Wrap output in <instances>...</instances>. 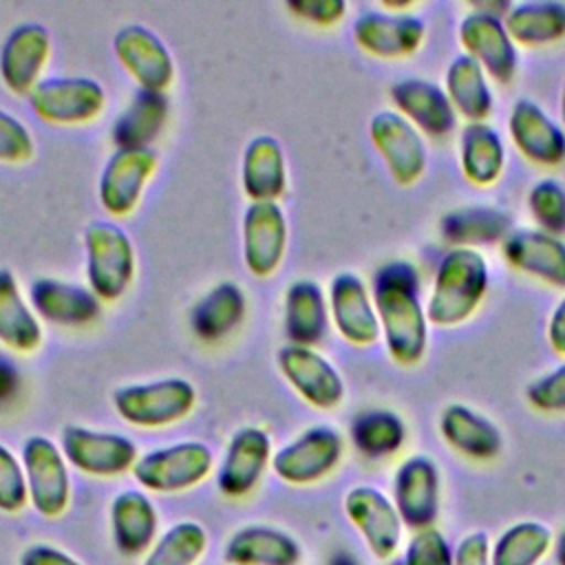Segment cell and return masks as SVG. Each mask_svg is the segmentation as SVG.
Wrapping results in <instances>:
<instances>
[{
    "instance_id": "6da1fadb",
    "label": "cell",
    "mask_w": 565,
    "mask_h": 565,
    "mask_svg": "<svg viewBox=\"0 0 565 565\" xmlns=\"http://www.w3.org/2000/svg\"><path fill=\"white\" fill-rule=\"evenodd\" d=\"M373 305L388 355L402 364H417L428 347V318L419 298V278L411 263H388L373 278Z\"/></svg>"
},
{
    "instance_id": "ffe728a7",
    "label": "cell",
    "mask_w": 565,
    "mask_h": 565,
    "mask_svg": "<svg viewBox=\"0 0 565 565\" xmlns=\"http://www.w3.org/2000/svg\"><path fill=\"white\" fill-rule=\"evenodd\" d=\"M391 99L395 110L404 115L422 135L446 137L457 126V113L446 95V90L419 77L399 79L391 86Z\"/></svg>"
},
{
    "instance_id": "816d5d0a",
    "label": "cell",
    "mask_w": 565,
    "mask_h": 565,
    "mask_svg": "<svg viewBox=\"0 0 565 565\" xmlns=\"http://www.w3.org/2000/svg\"><path fill=\"white\" fill-rule=\"evenodd\" d=\"M554 550H556V554H558L561 565H565V534H563L558 541H554Z\"/></svg>"
},
{
    "instance_id": "5b68a950",
    "label": "cell",
    "mask_w": 565,
    "mask_h": 565,
    "mask_svg": "<svg viewBox=\"0 0 565 565\" xmlns=\"http://www.w3.org/2000/svg\"><path fill=\"white\" fill-rule=\"evenodd\" d=\"M212 450L201 441H181L152 450L132 466L135 479L152 492H181L201 483L212 470Z\"/></svg>"
},
{
    "instance_id": "c3c4849f",
    "label": "cell",
    "mask_w": 565,
    "mask_h": 565,
    "mask_svg": "<svg viewBox=\"0 0 565 565\" xmlns=\"http://www.w3.org/2000/svg\"><path fill=\"white\" fill-rule=\"evenodd\" d=\"M20 565H82V563L53 545L35 543L20 554Z\"/></svg>"
},
{
    "instance_id": "7dc6e473",
    "label": "cell",
    "mask_w": 565,
    "mask_h": 565,
    "mask_svg": "<svg viewBox=\"0 0 565 565\" xmlns=\"http://www.w3.org/2000/svg\"><path fill=\"white\" fill-rule=\"evenodd\" d=\"M492 543L488 532L472 530L455 545V565H492Z\"/></svg>"
},
{
    "instance_id": "f35d334b",
    "label": "cell",
    "mask_w": 565,
    "mask_h": 565,
    "mask_svg": "<svg viewBox=\"0 0 565 565\" xmlns=\"http://www.w3.org/2000/svg\"><path fill=\"white\" fill-rule=\"evenodd\" d=\"M351 437L362 455L371 459H382L395 455L404 446L406 426L397 413L373 408L362 413L353 422Z\"/></svg>"
},
{
    "instance_id": "b9f144b4",
    "label": "cell",
    "mask_w": 565,
    "mask_h": 565,
    "mask_svg": "<svg viewBox=\"0 0 565 565\" xmlns=\"http://www.w3.org/2000/svg\"><path fill=\"white\" fill-rule=\"evenodd\" d=\"M404 565H455V547L437 527L415 530L406 543Z\"/></svg>"
},
{
    "instance_id": "4fadbf2b",
    "label": "cell",
    "mask_w": 565,
    "mask_h": 565,
    "mask_svg": "<svg viewBox=\"0 0 565 565\" xmlns=\"http://www.w3.org/2000/svg\"><path fill=\"white\" fill-rule=\"evenodd\" d=\"M62 452L71 466L93 477H115L137 463V448L128 437L84 426L62 430Z\"/></svg>"
},
{
    "instance_id": "f546056e",
    "label": "cell",
    "mask_w": 565,
    "mask_h": 565,
    "mask_svg": "<svg viewBox=\"0 0 565 565\" xmlns=\"http://www.w3.org/2000/svg\"><path fill=\"white\" fill-rule=\"evenodd\" d=\"M444 90L457 115L468 124L486 121L492 115L494 97L486 71L466 53L452 57L446 68Z\"/></svg>"
},
{
    "instance_id": "3957f363",
    "label": "cell",
    "mask_w": 565,
    "mask_h": 565,
    "mask_svg": "<svg viewBox=\"0 0 565 565\" xmlns=\"http://www.w3.org/2000/svg\"><path fill=\"white\" fill-rule=\"evenodd\" d=\"M196 391L183 377H168L148 384H128L113 393L115 411L132 426H170L194 408Z\"/></svg>"
},
{
    "instance_id": "ac0fdd59",
    "label": "cell",
    "mask_w": 565,
    "mask_h": 565,
    "mask_svg": "<svg viewBox=\"0 0 565 565\" xmlns=\"http://www.w3.org/2000/svg\"><path fill=\"white\" fill-rule=\"evenodd\" d=\"M355 44L375 57H408L426 40V24L415 13L366 11L353 22Z\"/></svg>"
},
{
    "instance_id": "1f68e13d",
    "label": "cell",
    "mask_w": 565,
    "mask_h": 565,
    "mask_svg": "<svg viewBox=\"0 0 565 565\" xmlns=\"http://www.w3.org/2000/svg\"><path fill=\"white\" fill-rule=\"evenodd\" d=\"M503 24L514 44L547 46L565 38V2L536 0L510 4Z\"/></svg>"
},
{
    "instance_id": "603a6c76",
    "label": "cell",
    "mask_w": 565,
    "mask_h": 565,
    "mask_svg": "<svg viewBox=\"0 0 565 565\" xmlns=\"http://www.w3.org/2000/svg\"><path fill=\"white\" fill-rule=\"evenodd\" d=\"M510 267L552 287H565V241L543 230H516L503 238Z\"/></svg>"
},
{
    "instance_id": "f5cc1de1",
    "label": "cell",
    "mask_w": 565,
    "mask_h": 565,
    "mask_svg": "<svg viewBox=\"0 0 565 565\" xmlns=\"http://www.w3.org/2000/svg\"><path fill=\"white\" fill-rule=\"evenodd\" d=\"M561 126L565 130V82H563V90H561Z\"/></svg>"
},
{
    "instance_id": "d4e9b609",
    "label": "cell",
    "mask_w": 565,
    "mask_h": 565,
    "mask_svg": "<svg viewBox=\"0 0 565 565\" xmlns=\"http://www.w3.org/2000/svg\"><path fill=\"white\" fill-rule=\"evenodd\" d=\"M439 433L455 452L475 461H490L503 448L499 426L466 404H448L441 411Z\"/></svg>"
},
{
    "instance_id": "f6af8a7d",
    "label": "cell",
    "mask_w": 565,
    "mask_h": 565,
    "mask_svg": "<svg viewBox=\"0 0 565 565\" xmlns=\"http://www.w3.org/2000/svg\"><path fill=\"white\" fill-rule=\"evenodd\" d=\"M33 139L13 115L0 110V161L20 163L31 159Z\"/></svg>"
},
{
    "instance_id": "d6a6232c",
    "label": "cell",
    "mask_w": 565,
    "mask_h": 565,
    "mask_svg": "<svg viewBox=\"0 0 565 565\" xmlns=\"http://www.w3.org/2000/svg\"><path fill=\"white\" fill-rule=\"evenodd\" d=\"M285 331L289 344L313 347L327 331V302L318 282L296 280L285 294Z\"/></svg>"
},
{
    "instance_id": "484cf974",
    "label": "cell",
    "mask_w": 565,
    "mask_h": 565,
    "mask_svg": "<svg viewBox=\"0 0 565 565\" xmlns=\"http://www.w3.org/2000/svg\"><path fill=\"white\" fill-rule=\"evenodd\" d=\"M241 183L252 203H276V199L282 196L287 188V166L278 139L260 135L247 143L243 152Z\"/></svg>"
},
{
    "instance_id": "ee69618b",
    "label": "cell",
    "mask_w": 565,
    "mask_h": 565,
    "mask_svg": "<svg viewBox=\"0 0 565 565\" xmlns=\"http://www.w3.org/2000/svg\"><path fill=\"white\" fill-rule=\"evenodd\" d=\"M525 399L541 413H565V362L550 373L536 377L525 388Z\"/></svg>"
},
{
    "instance_id": "44dd1931",
    "label": "cell",
    "mask_w": 565,
    "mask_h": 565,
    "mask_svg": "<svg viewBox=\"0 0 565 565\" xmlns=\"http://www.w3.org/2000/svg\"><path fill=\"white\" fill-rule=\"evenodd\" d=\"M51 53L49 31L42 24L26 22L15 26L0 51V77L15 95H29L46 66Z\"/></svg>"
},
{
    "instance_id": "8992f818",
    "label": "cell",
    "mask_w": 565,
    "mask_h": 565,
    "mask_svg": "<svg viewBox=\"0 0 565 565\" xmlns=\"http://www.w3.org/2000/svg\"><path fill=\"white\" fill-rule=\"evenodd\" d=\"M406 527H435L441 510V475L433 457L413 455L404 459L393 477L391 494Z\"/></svg>"
},
{
    "instance_id": "ba28073f",
    "label": "cell",
    "mask_w": 565,
    "mask_h": 565,
    "mask_svg": "<svg viewBox=\"0 0 565 565\" xmlns=\"http://www.w3.org/2000/svg\"><path fill=\"white\" fill-rule=\"evenodd\" d=\"M369 135L399 185H413L422 179L428 163L426 141L404 115L397 110L375 113L369 124Z\"/></svg>"
},
{
    "instance_id": "4316f807",
    "label": "cell",
    "mask_w": 565,
    "mask_h": 565,
    "mask_svg": "<svg viewBox=\"0 0 565 565\" xmlns=\"http://www.w3.org/2000/svg\"><path fill=\"white\" fill-rule=\"evenodd\" d=\"M227 565H298V541L269 525H247L234 532L225 545Z\"/></svg>"
},
{
    "instance_id": "cb8c5ba5",
    "label": "cell",
    "mask_w": 565,
    "mask_h": 565,
    "mask_svg": "<svg viewBox=\"0 0 565 565\" xmlns=\"http://www.w3.org/2000/svg\"><path fill=\"white\" fill-rule=\"evenodd\" d=\"M271 444L265 430L245 426L232 435L218 470V490L225 497H245L256 488L269 461Z\"/></svg>"
},
{
    "instance_id": "4dcf8cb0",
    "label": "cell",
    "mask_w": 565,
    "mask_h": 565,
    "mask_svg": "<svg viewBox=\"0 0 565 565\" xmlns=\"http://www.w3.org/2000/svg\"><path fill=\"white\" fill-rule=\"evenodd\" d=\"M459 166L472 185L497 183L505 168V143L499 130L486 121L466 124L459 137Z\"/></svg>"
},
{
    "instance_id": "d6986e66",
    "label": "cell",
    "mask_w": 565,
    "mask_h": 565,
    "mask_svg": "<svg viewBox=\"0 0 565 565\" xmlns=\"http://www.w3.org/2000/svg\"><path fill=\"white\" fill-rule=\"evenodd\" d=\"M287 247V218L278 203H249L243 216V260L256 278L271 276Z\"/></svg>"
},
{
    "instance_id": "e0dca14e",
    "label": "cell",
    "mask_w": 565,
    "mask_h": 565,
    "mask_svg": "<svg viewBox=\"0 0 565 565\" xmlns=\"http://www.w3.org/2000/svg\"><path fill=\"white\" fill-rule=\"evenodd\" d=\"M329 313L338 333L355 344H373L380 333V320L373 296L358 274L340 271L329 285Z\"/></svg>"
},
{
    "instance_id": "8d00e7d4",
    "label": "cell",
    "mask_w": 565,
    "mask_h": 565,
    "mask_svg": "<svg viewBox=\"0 0 565 565\" xmlns=\"http://www.w3.org/2000/svg\"><path fill=\"white\" fill-rule=\"evenodd\" d=\"M245 313V296L234 282H218L192 309V329L203 340L227 335Z\"/></svg>"
},
{
    "instance_id": "60d3db41",
    "label": "cell",
    "mask_w": 565,
    "mask_h": 565,
    "mask_svg": "<svg viewBox=\"0 0 565 565\" xmlns=\"http://www.w3.org/2000/svg\"><path fill=\"white\" fill-rule=\"evenodd\" d=\"M527 207L539 230L561 236L565 234V185L556 179H541L527 192Z\"/></svg>"
},
{
    "instance_id": "9a60e30c",
    "label": "cell",
    "mask_w": 565,
    "mask_h": 565,
    "mask_svg": "<svg viewBox=\"0 0 565 565\" xmlns=\"http://www.w3.org/2000/svg\"><path fill=\"white\" fill-rule=\"evenodd\" d=\"M157 170V152L150 148H119L104 166L99 203L113 216L130 214Z\"/></svg>"
},
{
    "instance_id": "74e56055",
    "label": "cell",
    "mask_w": 565,
    "mask_h": 565,
    "mask_svg": "<svg viewBox=\"0 0 565 565\" xmlns=\"http://www.w3.org/2000/svg\"><path fill=\"white\" fill-rule=\"evenodd\" d=\"M166 115L168 102L163 93L139 90L113 128L115 143L119 148H148L161 130Z\"/></svg>"
},
{
    "instance_id": "8fae6325",
    "label": "cell",
    "mask_w": 565,
    "mask_h": 565,
    "mask_svg": "<svg viewBox=\"0 0 565 565\" xmlns=\"http://www.w3.org/2000/svg\"><path fill=\"white\" fill-rule=\"evenodd\" d=\"M459 42L490 79L508 84L516 75L519 53L512 42L503 18L475 9L459 22Z\"/></svg>"
},
{
    "instance_id": "52a82bcc",
    "label": "cell",
    "mask_w": 565,
    "mask_h": 565,
    "mask_svg": "<svg viewBox=\"0 0 565 565\" xmlns=\"http://www.w3.org/2000/svg\"><path fill=\"white\" fill-rule=\"evenodd\" d=\"M344 512L375 558L391 561L397 554L406 525L388 494L355 486L344 497Z\"/></svg>"
},
{
    "instance_id": "681fc988",
    "label": "cell",
    "mask_w": 565,
    "mask_h": 565,
    "mask_svg": "<svg viewBox=\"0 0 565 565\" xmlns=\"http://www.w3.org/2000/svg\"><path fill=\"white\" fill-rule=\"evenodd\" d=\"M547 342L554 353L565 355V296L558 300L547 320Z\"/></svg>"
},
{
    "instance_id": "2e32d148",
    "label": "cell",
    "mask_w": 565,
    "mask_h": 565,
    "mask_svg": "<svg viewBox=\"0 0 565 565\" xmlns=\"http://www.w3.org/2000/svg\"><path fill=\"white\" fill-rule=\"evenodd\" d=\"M115 55L121 66L135 77L141 90L163 93L174 77V64L168 46L150 29L128 24L115 35Z\"/></svg>"
},
{
    "instance_id": "bcb514c9",
    "label": "cell",
    "mask_w": 565,
    "mask_h": 565,
    "mask_svg": "<svg viewBox=\"0 0 565 565\" xmlns=\"http://www.w3.org/2000/svg\"><path fill=\"white\" fill-rule=\"evenodd\" d=\"M287 9L302 20L320 26L335 24L347 13V2L342 0H296L287 2Z\"/></svg>"
},
{
    "instance_id": "7c38bea8",
    "label": "cell",
    "mask_w": 565,
    "mask_h": 565,
    "mask_svg": "<svg viewBox=\"0 0 565 565\" xmlns=\"http://www.w3.org/2000/svg\"><path fill=\"white\" fill-rule=\"evenodd\" d=\"M344 441L331 426L307 428L274 455V472L294 486L316 483L342 459Z\"/></svg>"
},
{
    "instance_id": "f1b7e54d",
    "label": "cell",
    "mask_w": 565,
    "mask_h": 565,
    "mask_svg": "<svg viewBox=\"0 0 565 565\" xmlns=\"http://www.w3.org/2000/svg\"><path fill=\"white\" fill-rule=\"evenodd\" d=\"M115 547L124 556L143 554L157 534V510L139 490H124L110 503Z\"/></svg>"
},
{
    "instance_id": "e575fe53",
    "label": "cell",
    "mask_w": 565,
    "mask_h": 565,
    "mask_svg": "<svg viewBox=\"0 0 565 565\" xmlns=\"http://www.w3.org/2000/svg\"><path fill=\"white\" fill-rule=\"evenodd\" d=\"M0 342L18 353H31L42 344V327L9 269H0Z\"/></svg>"
},
{
    "instance_id": "d590c367",
    "label": "cell",
    "mask_w": 565,
    "mask_h": 565,
    "mask_svg": "<svg viewBox=\"0 0 565 565\" xmlns=\"http://www.w3.org/2000/svg\"><path fill=\"white\" fill-rule=\"evenodd\" d=\"M554 532L541 521H516L492 543V565H541L554 550Z\"/></svg>"
},
{
    "instance_id": "9c48e42d",
    "label": "cell",
    "mask_w": 565,
    "mask_h": 565,
    "mask_svg": "<svg viewBox=\"0 0 565 565\" xmlns=\"http://www.w3.org/2000/svg\"><path fill=\"white\" fill-rule=\"evenodd\" d=\"M35 115L49 124H86L95 119L106 104L99 82L90 77H51L40 79L29 93Z\"/></svg>"
},
{
    "instance_id": "277c9868",
    "label": "cell",
    "mask_w": 565,
    "mask_h": 565,
    "mask_svg": "<svg viewBox=\"0 0 565 565\" xmlns=\"http://www.w3.org/2000/svg\"><path fill=\"white\" fill-rule=\"evenodd\" d=\"M86 274L99 300L124 296L135 276V249L128 234L115 223L97 221L86 227Z\"/></svg>"
},
{
    "instance_id": "ab89813d",
    "label": "cell",
    "mask_w": 565,
    "mask_h": 565,
    "mask_svg": "<svg viewBox=\"0 0 565 565\" xmlns=\"http://www.w3.org/2000/svg\"><path fill=\"white\" fill-rule=\"evenodd\" d=\"M205 547V530L194 521H181L152 545L143 565H194Z\"/></svg>"
},
{
    "instance_id": "836d02e7",
    "label": "cell",
    "mask_w": 565,
    "mask_h": 565,
    "mask_svg": "<svg viewBox=\"0 0 565 565\" xmlns=\"http://www.w3.org/2000/svg\"><path fill=\"white\" fill-rule=\"evenodd\" d=\"M441 236L455 247H475L503 241L510 234V216L490 205H470L450 210L441 221Z\"/></svg>"
},
{
    "instance_id": "83f0119b",
    "label": "cell",
    "mask_w": 565,
    "mask_h": 565,
    "mask_svg": "<svg viewBox=\"0 0 565 565\" xmlns=\"http://www.w3.org/2000/svg\"><path fill=\"white\" fill-rule=\"evenodd\" d=\"M31 305L46 322L66 327L86 324L99 316V302L93 291L55 278H38L31 285Z\"/></svg>"
},
{
    "instance_id": "f907efd6",
    "label": "cell",
    "mask_w": 565,
    "mask_h": 565,
    "mask_svg": "<svg viewBox=\"0 0 565 565\" xmlns=\"http://www.w3.org/2000/svg\"><path fill=\"white\" fill-rule=\"evenodd\" d=\"M18 388V373H15V366L0 358V402L7 399L9 395H13V391Z\"/></svg>"
},
{
    "instance_id": "5bb4252c",
    "label": "cell",
    "mask_w": 565,
    "mask_h": 565,
    "mask_svg": "<svg viewBox=\"0 0 565 565\" xmlns=\"http://www.w3.org/2000/svg\"><path fill=\"white\" fill-rule=\"evenodd\" d=\"M278 369L291 388L316 408L329 411L344 399L342 375L311 347H282L278 351Z\"/></svg>"
},
{
    "instance_id": "7a4b0ae2",
    "label": "cell",
    "mask_w": 565,
    "mask_h": 565,
    "mask_svg": "<svg viewBox=\"0 0 565 565\" xmlns=\"http://www.w3.org/2000/svg\"><path fill=\"white\" fill-rule=\"evenodd\" d=\"M490 282L486 256L475 247H452L437 265L426 300V318L435 327H457L479 309Z\"/></svg>"
},
{
    "instance_id": "7402d4cb",
    "label": "cell",
    "mask_w": 565,
    "mask_h": 565,
    "mask_svg": "<svg viewBox=\"0 0 565 565\" xmlns=\"http://www.w3.org/2000/svg\"><path fill=\"white\" fill-rule=\"evenodd\" d=\"M508 128L516 150L532 163L558 166L565 161V130L536 102L519 99Z\"/></svg>"
},
{
    "instance_id": "30bf717a",
    "label": "cell",
    "mask_w": 565,
    "mask_h": 565,
    "mask_svg": "<svg viewBox=\"0 0 565 565\" xmlns=\"http://www.w3.org/2000/svg\"><path fill=\"white\" fill-rule=\"evenodd\" d=\"M29 501L42 516H60L68 508L71 481L60 448L42 435H33L22 446Z\"/></svg>"
},
{
    "instance_id": "7bdbcfd3",
    "label": "cell",
    "mask_w": 565,
    "mask_h": 565,
    "mask_svg": "<svg viewBox=\"0 0 565 565\" xmlns=\"http://www.w3.org/2000/svg\"><path fill=\"white\" fill-rule=\"evenodd\" d=\"M29 488L24 466L0 444V510L20 512L26 505Z\"/></svg>"
}]
</instances>
